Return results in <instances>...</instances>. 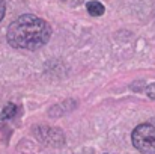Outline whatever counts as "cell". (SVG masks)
Listing matches in <instances>:
<instances>
[{"instance_id":"cell-3","label":"cell","mask_w":155,"mask_h":154,"mask_svg":"<svg viewBox=\"0 0 155 154\" xmlns=\"http://www.w3.org/2000/svg\"><path fill=\"white\" fill-rule=\"evenodd\" d=\"M86 8H87V12H89L92 17H100V15H103L104 11H105V8H104L103 3H100V2H97V0L87 2Z\"/></svg>"},{"instance_id":"cell-2","label":"cell","mask_w":155,"mask_h":154,"mask_svg":"<svg viewBox=\"0 0 155 154\" xmlns=\"http://www.w3.org/2000/svg\"><path fill=\"white\" fill-rule=\"evenodd\" d=\"M131 141L142 154H155V125L148 122L137 125L133 130Z\"/></svg>"},{"instance_id":"cell-6","label":"cell","mask_w":155,"mask_h":154,"mask_svg":"<svg viewBox=\"0 0 155 154\" xmlns=\"http://www.w3.org/2000/svg\"><path fill=\"white\" fill-rule=\"evenodd\" d=\"M5 9H6L5 2H3V0H0V20H3V17H5Z\"/></svg>"},{"instance_id":"cell-5","label":"cell","mask_w":155,"mask_h":154,"mask_svg":"<svg viewBox=\"0 0 155 154\" xmlns=\"http://www.w3.org/2000/svg\"><path fill=\"white\" fill-rule=\"evenodd\" d=\"M145 92L148 94V97H151V98H155V83L152 85H149L146 89H145Z\"/></svg>"},{"instance_id":"cell-4","label":"cell","mask_w":155,"mask_h":154,"mask_svg":"<svg viewBox=\"0 0 155 154\" xmlns=\"http://www.w3.org/2000/svg\"><path fill=\"white\" fill-rule=\"evenodd\" d=\"M17 113V106L9 103L6 107H3L2 113H0V119H9V118H14Z\"/></svg>"},{"instance_id":"cell-1","label":"cell","mask_w":155,"mask_h":154,"mask_svg":"<svg viewBox=\"0 0 155 154\" xmlns=\"http://www.w3.org/2000/svg\"><path fill=\"white\" fill-rule=\"evenodd\" d=\"M6 38L15 49L38 50L51 38V27L45 20L32 14H24L9 24Z\"/></svg>"},{"instance_id":"cell-7","label":"cell","mask_w":155,"mask_h":154,"mask_svg":"<svg viewBox=\"0 0 155 154\" xmlns=\"http://www.w3.org/2000/svg\"><path fill=\"white\" fill-rule=\"evenodd\" d=\"M65 3H69V5H80V3H83L84 0H63Z\"/></svg>"}]
</instances>
